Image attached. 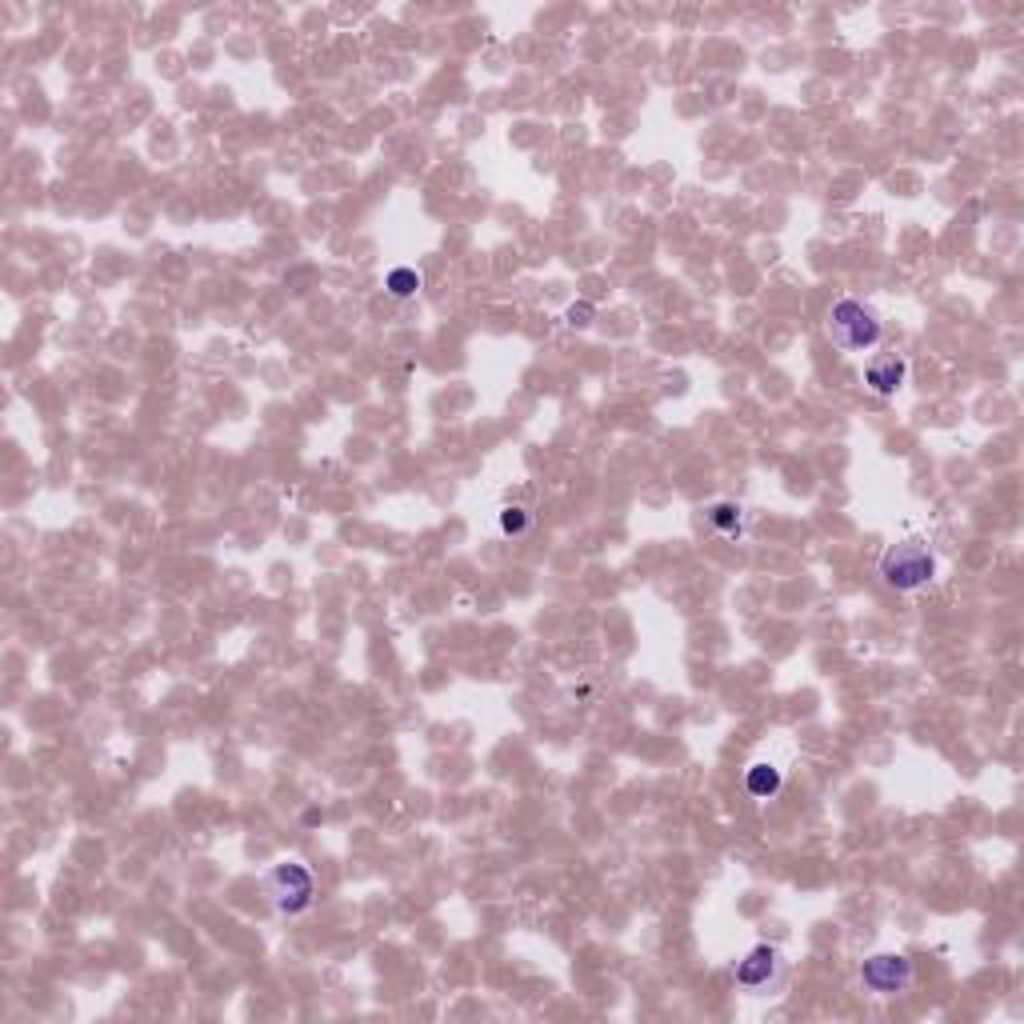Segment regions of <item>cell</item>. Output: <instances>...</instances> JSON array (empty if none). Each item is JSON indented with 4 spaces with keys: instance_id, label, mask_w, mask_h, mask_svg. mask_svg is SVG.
I'll list each match as a JSON object with an SVG mask.
<instances>
[{
    "instance_id": "cell-11",
    "label": "cell",
    "mask_w": 1024,
    "mask_h": 1024,
    "mask_svg": "<svg viewBox=\"0 0 1024 1024\" xmlns=\"http://www.w3.org/2000/svg\"><path fill=\"white\" fill-rule=\"evenodd\" d=\"M596 317V309L588 305V300H576V305H569V312H564V320L573 324V329H588Z\"/></svg>"
},
{
    "instance_id": "cell-2",
    "label": "cell",
    "mask_w": 1024,
    "mask_h": 1024,
    "mask_svg": "<svg viewBox=\"0 0 1024 1024\" xmlns=\"http://www.w3.org/2000/svg\"><path fill=\"white\" fill-rule=\"evenodd\" d=\"M881 581L896 593H921L936 581V552L925 540H896L881 557Z\"/></svg>"
},
{
    "instance_id": "cell-3",
    "label": "cell",
    "mask_w": 1024,
    "mask_h": 1024,
    "mask_svg": "<svg viewBox=\"0 0 1024 1024\" xmlns=\"http://www.w3.org/2000/svg\"><path fill=\"white\" fill-rule=\"evenodd\" d=\"M265 889H268V901H273V909L280 916H300L312 904V896H317L312 872L305 869V865H297V860L276 865L265 877Z\"/></svg>"
},
{
    "instance_id": "cell-1",
    "label": "cell",
    "mask_w": 1024,
    "mask_h": 1024,
    "mask_svg": "<svg viewBox=\"0 0 1024 1024\" xmlns=\"http://www.w3.org/2000/svg\"><path fill=\"white\" fill-rule=\"evenodd\" d=\"M828 337L837 344L840 353H869L877 349L884 337V320L877 317V309H869L865 300L857 297H840L833 309H828Z\"/></svg>"
},
{
    "instance_id": "cell-4",
    "label": "cell",
    "mask_w": 1024,
    "mask_h": 1024,
    "mask_svg": "<svg viewBox=\"0 0 1024 1024\" xmlns=\"http://www.w3.org/2000/svg\"><path fill=\"white\" fill-rule=\"evenodd\" d=\"M916 965L904 953H877L860 965V984L872 997H901V992L913 989Z\"/></svg>"
},
{
    "instance_id": "cell-5",
    "label": "cell",
    "mask_w": 1024,
    "mask_h": 1024,
    "mask_svg": "<svg viewBox=\"0 0 1024 1024\" xmlns=\"http://www.w3.org/2000/svg\"><path fill=\"white\" fill-rule=\"evenodd\" d=\"M904 381H909V361L896 353L872 356V361L865 364V385H869L877 397H896L904 388Z\"/></svg>"
},
{
    "instance_id": "cell-7",
    "label": "cell",
    "mask_w": 1024,
    "mask_h": 1024,
    "mask_svg": "<svg viewBox=\"0 0 1024 1024\" xmlns=\"http://www.w3.org/2000/svg\"><path fill=\"white\" fill-rule=\"evenodd\" d=\"M781 769L777 764H752L749 772H745V789H749V796H757V801H769V796L781 793Z\"/></svg>"
},
{
    "instance_id": "cell-6",
    "label": "cell",
    "mask_w": 1024,
    "mask_h": 1024,
    "mask_svg": "<svg viewBox=\"0 0 1024 1024\" xmlns=\"http://www.w3.org/2000/svg\"><path fill=\"white\" fill-rule=\"evenodd\" d=\"M777 969H781V957H777V948L772 945H757L745 960H737V969H733V980H737L740 989H764L772 977H777Z\"/></svg>"
},
{
    "instance_id": "cell-8",
    "label": "cell",
    "mask_w": 1024,
    "mask_h": 1024,
    "mask_svg": "<svg viewBox=\"0 0 1024 1024\" xmlns=\"http://www.w3.org/2000/svg\"><path fill=\"white\" fill-rule=\"evenodd\" d=\"M708 525H713L716 532H725V537H740V529H745V508L733 505V500H720V505L708 508Z\"/></svg>"
},
{
    "instance_id": "cell-10",
    "label": "cell",
    "mask_w": 1024,
    "mask_h": 1024,
    "mask_svg": "<svg viewBox=\"0 0 1024 1024\" xmlns=\"http://www.w3.org/2000/svg\"><path fill=\"white\" fill-rule=\"evenodd\" d=\"M529 525H532L529 508H520V505L500 508V532H505V537H525V532H529Z\"/></svg>"
},
{
    "instance_id": "cell-9",
    "label": "cell",
    "mask_w": 1024,
    "mask_h": 1024,
    "mask_svg": "<svg viewBox=\"0 0 1024 1024\" xmlns=\"http://www.w3.org/2000/svg\"><path fill=\"white\" fill-rule=\"evenodd\" d=\"M385 285H388V293H393L397 300H408V297H417V293H420V273H417V268L400 265V268H393V273H388Z\"/></svg>"
}]
</instances>
